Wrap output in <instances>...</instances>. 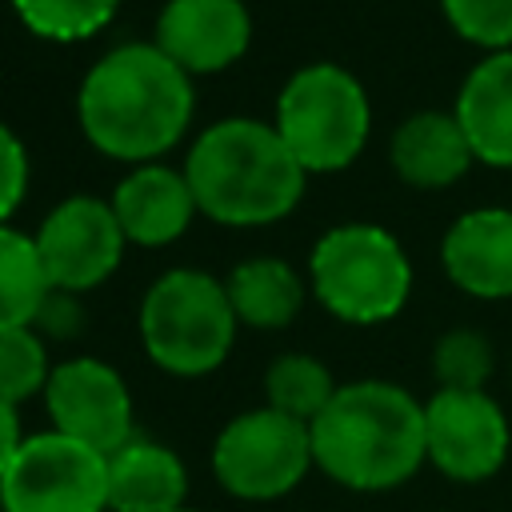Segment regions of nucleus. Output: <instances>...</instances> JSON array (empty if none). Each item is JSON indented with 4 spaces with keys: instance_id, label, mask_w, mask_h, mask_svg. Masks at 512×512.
<instances>
[{
    "instance_id": "f257e3e1",
    "label": "nucleus",
    "mask_w": 512,
    "mask_h": 512,
    "mask_svg": "<svg viewBox=\"0 0 512 512\" xmlns=\"http://www.w3.org/2000/svg\"><path fill=\"white\" fill-rule=\"evenodd\" d=\"M192 76L152 40L108 48L80 80L76 120L84 140L112 160L152 164L172 152L192 124Z\"/></svg>"
},
{
    "instance_id": "f03ea898",
    "label": "nucleus",
    "mask_w": 512,
    "mask_h": 512,
    "mask_svg": "<svg viewBox=\"0 0 512 512\" xmlns=\"http://www.w3.org/2000/svg\"><path fill=\"white\" fill-rule=\"evenodd\" d=\"M308 432L312 464L352 492H388L428 464L424 404L388 380L340 384Z\"/></svg>"
},
{
    "instance_id": "7ed1b4c3",
    "label": "nucleus",
    "mask_w": 512,
    "mask_h": 512,
    "mask_svg": "<svg viewBox=\"0 0 512 512\" xmlns=\"http://www.w3.org/2000/svg\"><path fill=\"white\" fill-rule=\"evenodd\" d=\"M184 176L196 208L228 228H264L284 220L308 184V172L288 152L272 120L224 116L208 124L188 156Z\"/></svg>"
},
{
    "instance_id": "20e7f679",
    "label": "nucleus",
    "mask_w": 512,
    "mask_h": 512,
    "mask_svg": "<svg viewBox=\"0 0 512 512\" xmlns=\"http://www.w3.org/2000/svg\"><path fill=\"white\" fill-rule=\"evenodd\" d=\"M236 312L224 280L200 268H172L140 300V344L168 376H208L236 344Z\"/></svg>"
},
{
    "instance_id": "39448f33",
    "label": "nucleus",
    "mask_w": 512,
    "mask_h": 512,
    "mask_svg": "<svg viewBox=\"0 0 512 512\" xmlns=\"http://www.w3.org/2000/svg\"><path fill=\"white\" fill-rule=\"evenodd\" d=\"M308 288L344 324H384L408 304L412 264L388 228L336 224L312 244Z\"/></svg>"
},
{
    "instance_id": "423d86ee",
    "label": "nucleus",
    "mask_w": 512,
    "mask_h": 512,
    "mask_svg": "<svg viewBox=\"0 0 512 512\" xmlns=\"http://www.w3.org/2000/svg\"><path fill=\"white\" fill-rule=\"evenodd\" d=\"M272 128L312 172H340L348 168L372 132V104L364 84L340 64H308L292 72L276 96Z\"/></svg>"
},
{
    "instance_id": "0eeeda50",
    "label": "nucleus",
    "mask_w": 512,
    "mask_h": 512,
    "mask_svg": "<svg viewBox=\"0 0 512 512\" xmlns=\"http://www.w3.org/2000/svg\"><path fill=\"white\" fill-rule=\"evenodd\" d=\"M312 464V432L308 424L260 404L232 416L212 444V476L216 484L248 504L288 496Z\"/></svg>"
},
{
    "instance_id": "6e6552de",
    "label": "nucleus",
    "mask_w": 512,
    "mask_h": 512,
    "mask_svg": "<svg viewBox=\"0 0 512 512\" xmlns=\"http://www.w3.org/2000/svg\"><path fill=\"white\" fill-rule=\"evenodd\" d=\"M0 508L108 512V456L64 432H32L0 476Z\"/></svg>"
},
{
    "instance_id": "1a4fd4ad",
    "label": "nucleus",
    "mask_w": 512,
    "mask_h": 512,
    "mask_svg": "<svg viewBox=\"0 0 512 512\" xmlns=\"http://www.w3.org/2000/svg\"><path fill=\"white\" fill-rule=\"evenodd\" d=\"M36 240V256L44 264L48 288L52 292H88L100 288L124 260V228L112 212V200L100 196H68L60 200L40 228L32 232Z\"/></svg>"
},
{
    "instance_id": "9d476101",
    "label": "nucleus",
    "mask_w": 512,
    "mask_h": 512,
    "mask_svg": "<svg viewBox=\"0 0 512 512\" xmlns=\"http://www.w3.org/2000/svg\"><path fill=\"white\" fill-rule=\"evenodd\" d=\"M508 444V416L484 388H436V396L424 400V456L448 480L476 484L496 476L508 460Z\"/></svg>"
},
{
    "instance_id": "9b49d317",
    "label": "nucleus",
    "mask_w": 512,
    "mask_h": 512,
    "mask_svg": "<svg viewBox=\"0 0 512 512\" xmlns=\"http://www.w3.org/2000/svg\"><path fill=\"white\" fill-rule=\"evenodd\" d=\"M44 408L52 432H64L104 456L136 436L132 392L124 376L100 356H72L64 364H52V376L44 384Z\"/></svg>"
},
{
    "instance_id": "f8f14e48",
    "label": "nucleus",
    "mask_w": 512,
    "mask_h": 512,
    "mask_svg": "<svg viewBox=\"0 0 512 512\" xmlns=\"http://www.w3.org/2000/svg\"><path fill=\"white\" fill-rule=\"evenodd\" d=\"M152 44L188 76L232 68L252 44L244 0H168L156 16Z\"/></svg>"
},
{
    "instance_id": "ddd939ff",
    "label": "nucleus",
    "mask_w": 512,
    "mask_h": 512,
    "mask_svg": "<svg viewBox=\"0 0 512 512\" xmlns=\"http://www.w3.org/2000/svg\"><path fill=\"white\" fill-rule=\"evenodd\" d=\"M448 280L476 300L512 296V208H472L440 240Z\"/></svg>"
},
{
    "instance_id": "4468645a",
    "label": "nucleus",
    "mask_w": 512,
    "mask_h": 512,
    "mask_svg": "<svg viewBox=\"0 0 512 512\" xmlns=\"http://www.w3.org/2000/svg\"><path fill=\"white\" fill-rule=\"evenodd\" d=\"M112 212H116L128 244L164 248L188 232V224L200 208H196L184 168H168V164L152 160V164H136L116 184Z\"/></svg>"
},
{
    "instance_id": "2eb2a0df",
    "label": "nucleus",
    "mask_w": 512,
    "mask_h": 512,
    "mask_svg": "<svg viewBox=\"0 0 512 512\" xmlns=\"http://www.w3.org/2000/svg\"><path fill=\"white\" fill-rule=\"evenodd\" d=\"M452 116L480 164L512 168V48L488 52L464 76Z\"/></svg>"
},
{
    "instance_id": "dca6fc26",
    "label": "nucleus",
    "mask_w": 512,
    "mask_h": 512,
    "mask_svg": "<svg viewBox=\"0 0 512 512\" xmlns=\"http://www.w3.org/2000/svg\"><path fill=\"white\" fill-rule=\"evenodd\" d=\"M388 160H392V172L412 184V188H424V192H436V188H448L456 184L472 164V148L464 140V128L452 112H412L388 140Z\"/></svg>"
},
{
    "instance_id": "f3484780",
    "label": "nucleus",
    "mask_w": 512,
    "mask_h": 512,
    "mask_svg": "<svg viewBox=\"0 0 512 512\" xmlns=\"http://www.w3.org/2000/svg\"><path fill=\"white\" fill-rule=\"evenodd\" d=\"M188 496L184 460L148 436L108 452V512H176Z\"/></svg>"
},
{
    "instance_id": "a211bd4d",
    "label": "nucleus",
    "mask_w": 512,
    "mask_h": 512,
    "mask_svg": "<svg viewBox=\"0 0 512 512\" xmlns=\"http://www.w3.org/2000/svg\"><path fill=\"white\" fill-rule=\"evenodd\" d=\"M228 304L240 324L248 328H288L296 312L304 308V280L300 272L280 256H252L240 260L224 276Z\"/></svg>"
},
{
    "instance_id": "6ab92c4d",
    "label": "nucleus",
    "mask_w": 512,
    "mask_h": 512,
    "mask_svg": "<svg viewBox=\"0 0 512 512\" xmlns=\"http://www.w3.org/2000/svg\"><path fill=\"white\" fill-rule=\"evenodd\" d=\"M48 296L52 288L36 256V240L12 224H0V332L36 324Z\"/></svg>"
},
{
    "instance_id": "aec40b11",
    "label": "nucleus",
    "mask_w": 512,
    "mask_h": 512,
    "mask_svg": "<svg viewBox=\"0 0 512 512\" xmlns=\"http://www.w3.org/2000/svg\"><path fill=\"white\" fill-rule=\"evenodd\" d=\"M336 388L340 384L332 380L328 364L308 352H284L264 372V404L300 424H312L328 408Z\"/></svg>"
},
{
    "instance_id": "412c9836",
    "label": "nucleus",
    "mask_w": 512,
    "mask_h": 512,
    "mask_svg": "<svg viewBox=\"0 0 512 512\" xmlns=\"http://www.w3.org/2000/svg\"><path fill=\"white\" fill-rule=\"evenodd\" d=\"M120 0H12L16 20L52 44H80L104 32Z\"/></svg>"
},
{
    "instance_id": "4be33fe9",
    "label": "nucleus",
    "mask_w": 512,
    "mask_h": 512,
    "mask_svg": "<svg viewBox=\"0 0 512 512\" xmlns=\"http://www.w3.org/2000/svg\"><path fill=\"white\" fill-rule=\"evenodd\" d=\"M52 376L48 344L44 336L28 328H4L0 332V404L20 408L32 396H44V384Z\"/></svg>"
},
{
    "instance_id": "5701e85b",
    "label": "nucleus",
    "mask_w": 512,
    "mask_h": 512,
    "mask_svg": "<svg viewBox=\"0 0 512 512\" xmlns=\"http://www.w3.org/2000/svg\"><path fill=\"white\" fill-rule=\"evenodd\" d=\"M432 372L440 380V388H460V392H476L488 384L492 376V344L484 332L476 328H452L436 340L432 348Z\"/></svg>"
},
{
    "instance_id": "b1692460",
    "label": "nucleus",
    "mask_w": 512,
    "mask_h": 512,
    "mask_svg": "<svg viewBox=\"0 0 512 512\" xmlns=\"http://www.w3.org/2000/svg\"><path fill=\"white\" fill-rule=\"evenodd\" d=\"M452 32L476 48H512V0H440Z\"/></svg>"
},
{
    "instance_id": "393cba45",
    "label": "nucleus",
    "mask_w": 512,
    "mask_h": 512,
    "mask_svg": "<svg viewBox=\"0 0 512 512\" xmlns=\"http://www.w3.org/2000/svg\"><path fill=\"white\" fill-rule=\"evenodd\" d=\"M28 196V152L24 140L0 120V224L24 204Z\"/></svg>"
},
{
    "instance_id": "a878e982",
    "label": "nucleus",
    "mask_w": 512,
    "mask_h": 512,
    "mask_svg": "<svg viewBox=\"0 0 512 512\" xmlns=\"http://www.w3.org/2000/svg\"><path fill=\"white\" fill-rule=\"evenodd\" d=\"M20 440H24V432H20V416H16V408L0 404V476H4L8 460L16 456Z\"/></svg>"
},
{
    "instance_id": "bb28decb",
    "label": "nucleus",
    "mask_w": 512,
    "mask_h": 512,
    "mask_svg": "<svg viewBox=\"0 0 512 512\" xmlns=\"http://www.w3.org/2000/svg\"><path fill=\"white\" fill-rule=\"evenodd\" d=\"M176 512H196V508H188V504H184V508H176Z\"/></svg>"
}]
</instances>
